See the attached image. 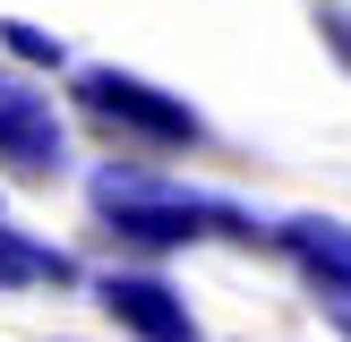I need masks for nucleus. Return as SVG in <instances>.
<instances>
[{"label":"nucleus","instance_id":"nucleus-1","mask_svg":"<svg viewBox=\"0 0 351 342\" xmlns=\"http://www.w3.org/2000/svg\"><path fill=\"white\" fill-rule=\"evenodd\" d=\"M95 205H103V222H112L120 239H137V248L274 239V231H257L249 205H232V197H189V188H171V180H137V171H103V180H95Z\"/></svg>","mask_w":351,"mask_h":342},{"label":"nucleus","instance_id":"nucleus-2","mask_svg":"<svg viewBox=\"0 0 351 342\" xmlns=\"http://www.w3.org/2000/svg\"><path fill=\"white\" fill-rule=\"evenodd\" d=\"M77 103L103 120V129L146 137V146H206V120L189 111L180 94H163V86L129 77V68H77Z\"/></svg>","mask_w":351,"mask_h":342},{"label":"nucleus","instance_id":"nucleus-3","mask_svg":"<svg viewBox=\"0 0 351 342\" xmlns=\"http://www.w3.org/2000/svg\"><path fill=\"white\" fill-rule=\"evenodd\" d=\"M0 163L17 180H51L69 163V129H60V103L43 94L34 77L0 68Z\"/></svg>","mask_w":351,"mask_h":342},{"label":"nucleus","instance_id":"nucleus-4","mask_svg":"<svg viewBox=\"0 0 351 342\" xmlns=\"http://www.w3.org/2000/svg\"><path fill=\"white\" fill-rule=\"evenodd\" d=\"M95 300L112 308L137 342H206V325L189 317V300H180L171 282H154V274H103Z\"/></svg>","mask_w":351,"mask_h":342},{"label":"nucleus","instance_id":"nucleus-5","mask_svg":"<svg viewBox=\"0 0 351 342\" xmlns=\"http://www.w3.org/2000/svg\"><path fill=\"white\" fill-rule=\"evenodd\" d=\"M274 248L300 265L308 291H326V300L351 317V222L343 214H291L283 231H274Z\"/></svg>","mask_w":351,"mask_h":342},{"label":"nucleus","instance_id":"nucleus-6","mask_svg":"<svg viewBox=\"0 0 351 342\" xmlns=\"http://www.w3.org/2000/svg\"><path fill=\"white\" fill-rule=\"evenodd\" d=\"M0 282H77V265L60 248H34V239L0 231Z\"/></svg>","mask_w":351,"mask_h":342},{"label":"nucleus","instance_id":"nucleus-7","mask_svg":"<svg viewBox=\"0 0 351 342\" xmlns=\"http://www.w3.org/2000/svg\"><path fill=\"white\" fill-rule=\"evenodd\" d=\"M0 43H9V60H26V68H60V60H69V51H60V34L26 26V17H0Z\"/></svg>","mask_w":351,"mask_h":342},{"label":"nucleus","instance_id":"nucleus-8","mask_svg":"<svg viewBox=\"0 0 351 342\" xmlns=\"http://www.w3.org/2000/svg\"><path fill=\"white\" fill-rule=\"evenodd\" d=\"M317 26H326V43L351 60V9H317Z\"/></svg>","mask_w":351,"mask_h":342}]
</instances>
